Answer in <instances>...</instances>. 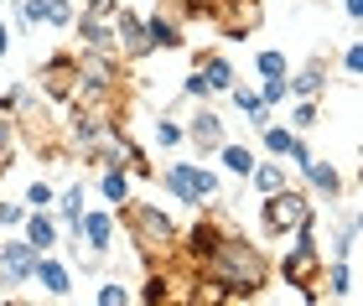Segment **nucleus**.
<instances>
[{
	"label": "nucleus",
	"instance_id": "obj_3",
	"mask_svg": "<svg viewBox=\"0 0 363 306\" xmlns=\"http://www.w3.org/2000/svg\"><path fill=\"white\" fill-rule=\"evenodd\" d=\"M120 213H125V223H130V239H135V249L140 254H161V260H167V254L177 249V223L161 213L156 203H120Z\"/></svg>",
	"mask_w": 363,
	"mask_h": 306
},
{
	"label": "nucleus",
	"instance_id": "obj_7",
	"mask_svg": "<svg viewBox=\"0 0 363 306\" xmlns=\"http://www.w3.org/2000/svg\"><path fill=\"white\" fill-rule=\"evenodd\" d=\"M182 140H192V146L203 151V156H213L228 135H223V120L203 104V109H192V120H187V125H182Z\"/></svg>",
	"mask_w": 363,
	"mask_h": 306
},
{
	"label": "nucleus",
	"instance_id": "obj_5",
	"mask_svg": "<svg viewBox=\"0 0 363 306\" xmlns=\"http://www.w3.org/2000/svg\"><path fill=\"white\" fill-rule=\"evenodd\" d=\"M306 218H311V198L301 187H280V192H270V198L259 203V223H265L270 239H286L296 223H306Z\"/></svg>",
	"mask_w": 363,
	"mask_h": 306
},
{
	"label": "nucleus",
	"instance_id": "obj_25",
	"mask_svg": "<svg viewBox=\"0 0 363 306\" xmlns=\"http://www.w3.org/2000/svg\"><path fill=\"white\" fill-rule=\"evenodd\" d=\"M94 301H99V306H125V301H135V291H130L125 280H104V285L94 291Z\"/></svg>",
	"mask_w": 363,
	"mask_h": 306
},
{
	"label": "nucleus",
	"instance_id": "obj_28",
	"mask_svg": "<svg viewBox=\"0 0 363 306\" xmlns=\"http://www.w3.org/2000/svg\"><path fill=\"white\" fill-rule=\"evenodd\" d=\"M311 125H317V99H296V109H291V130L306 135Z\"/></svg>",
	"mask_w": 363,
	"mask_h": 306
},
{
	"label": "nucleus",
	"instance_id": "obj_18",
	"mask_svg": "<svg viewBox=\"0 0 363 306\" xmlns=\"http://www.w3.org/2000/svg\"><path fill=\"white\" fill-rule=\"evenodd\" d=\"M301 171H306V182L317 187V192H327V198H337V192H342V176H337V166H333V161L311 156V161H306Z\"/></svg>",
	"mask_w": 363,
	"mask_h": 306
},
{
	"label": "nucleus",
	"instance_id": "obj_38",
	"mask_svg": "<svg viewBox=\"0 0 363 306\" xmlns=\"http://www.w3.org/2000/svg\"><path fill=\"white\" fill-rule=\"evenodd\" d=\"M187 99H208V84H203V78H197V73L187 78Z\"/></svg>",
	"mask_w": 363,
	"mask_h": 306
},
{
	"label": "nucleus",
	"instance_id": "obj_2",
	"mask_svg": "<svg viewBox=\"0 0 363 306\" xmlns=\"http://www.w3.org/2000/svg\"><path fill=\"white\" fill-rule=\"evenodd\" d=\"M291 244H286V260H280V276H286V285H301V296L306 301H317V276H322V244H317V213H311L306 223H296V229L286 234Z\"/></svg>",
	"mask_w": 363,
	"mask_h": 306
},
{
	"label": "nucleus",
	"instance_id": "obj_33",
	"mask_svg": "<svg viewBox=\"0 0 363 306\" xmlns=\"http://www.w3.org/2000/svg\"><path fill=\"white\" fill-rule=\"evenodd\" d=\"M52 198H57V192L47 187V182H31L26 187V208H52Z\"/></svg>",
	"mask_w": 363,
	"mask_h": 306
},
{
	"label": "nucleus",
	"instance_id": "obj_35",
	"mask_svg": "<svg viewBox=\"0 0 363 306\" xmlns=\"http://www.w3.org/2000/svg\"><path fill=\"white\" fill-rule=\"evenodd\" d=\"M26 218V203H0V229H16Z\"/></svg>",
	"mask_w": 363,
	"mask_h": 306
},
{
	"label": "nucleus",
	"instance_id": "obj_29",
	"mask_svg": "<svg viewBox=\"0 0 363 306\" xmlns=\"http://www.w3.org/2000/svg\"><path fill=\"white\" fill-rule=\"evenodd\" d=\"M255 68H259V78H286V73H291V68H286V52H259Z\"/></svg>",
	"mask_w": 363,
	"mask_h": 306
},
{
	"label": "nucleus",
	"instance_id": "obj_13",
	"mask_svg": "<svg viewBox=\"0 0 363 306\" xmlns=\"http://www.w3.org/2000/svg\"><path fill=\"white\" fill-rule=\"evenodd\" d=\"M37 78H42L47 94H57V99H62V94H73V84H78V62H73L68 52H62V57H47L42 68H37Z\"/></svg>",
	"mask_w": 363,
	"mask_h": 306
},
{
	"label": "nucleus",
	"instance_id": "obj_32",
	"mask_svg": "<svg viewBox=\"0 0 363 306\" xmlns=\"http://www.w3.org/2000/svg\"><path fill=\"white\" fill-rule=\"evenodd\" d=\"M259 99H265V104H286V99H291L286 78H265V89H259Z\"/></svg>",
	"mask_w": 363,
	"mask_h": 306
},
{
	"label": "nucleus",
	"instance_id": "obj_37",
	"mask_svg": "<svg viewBox=\"0 0 363 306\" xmlns=\"http://www.w3.org/2000/svg\"><path fill=\"white\" fill-rule=\"evenodd\" d=\"M286 156L296 161V166H306V161H311V146H306L301 135H291V146H286Z\"/></svg>",
	"mask_w": 363,
	"mask_h": 306
},
{
	"label": "nucleus",
	"instance_id": "obj_12",
	"mask_svg": "<svg viewBox=\"0 0 363 306\" xmlns=\"http://www.w3.org/2000/svg\"><path fill=\"white\" fill-rule=\"evenodd\" d=\"M0 265H6L11 285H26L31 270H37V249H31L26 239H6V244H0Z\"/></svg>",
	"mask_w": 363,
	"mask_h": 306
},
{
	"label": "nucleus",
	"instance_id": "obj_36",
	"mask_svg": "<svg viewBox=\"0 0 363 306\" xmlns=\"http://www.w3.org/2000/svg\"><path fill=\"white\" fill-rule=\"evenodd\" d=\"M172 291H167V276H151L145 280V291H140V301H167Z\"/></svg>",
	"mask_w": 363,
	"mask_h": 306
},
{
	"label": "nucleus",
	"instance_id": "obj_30",
	"mask_svg": "<svg viewBox=\"0 0 363 306\" xmlns=\"http://www.w3.org/2000/svg\"><path fill=\"white\" fill-rule=\"evenodd\" d=\"M11 146H16V125H11V109H0V171L11 166Z\"/></svg>",
	"mask_w": 363,
	"mask_h": 306
},
{
	"label": "nucleus",
	"instance_id": "obj_8",
	"mask_svg": "<svg viewBox=\"0 0 363 306\" xmlns=\"http://www.w3.org/2000/svg\"><path fill=\"white\" fill-rule=\"evenodd\" d=\"M109 26H114V52L120 57H145V31H140V16H130L114 6L109 11Z\"/></svg>",
	"mask_w": 363,
	"mask_h": 306
},
{
	"label": "nucleus",
	"instance_id": "obj_24",
	"mask_svg": "<svg viewBox=\"0 0 363 306\" xmlns=\"http://www.w3.org/2000/svg\"><path fill=\"white\" fill-rule=\"evenodd\" d=\"M322 270H327V265H322ZM327 291L342 296V301L353 296V270H348V260H333V270H327Z\"/></svg>",
	"mask_w": 363,
	"mask_h": 306
},
{
	"label": "nucleus",
	"instance_id": "obj_43",
	"mask_svg": "<svg viewBox=\"0 0 363 306\" xmlns=\"http://www.w3.org/2000/svg\"><path fill=\"white\" fill-rule=\"evenodd\" d=\"M0 6H6V0H0Z\"/></svg>",
	"mask_w": 363,
	"mask_h": 306
},
{
	"label": "nucleus",
	"instance_id": "obj_21",
	"mask_svg": "<svg viewBox=\"0 0 363 306\" xmlns=\"http://www.w3.org/2000/svg\"><path fill=\"white\" fill-rule=\"evenodd\" d=\"M255 187H259V198H270V192H280L286 187V166H280V161H255Z\"/></svg>",
	"mask_w": 363,
	"mask_h": 306
},
{
	"label": "nucleus",
	"instance_id": "obj_9",
	"mask_svg": "<svg viewBox=\"0 0 363 306\" xmlns=\"http://www.w3.org/2000/svg\"><path fill=\"white\" fill-rule=\"evenodd\" d=\"M73 234L89 244V254H109L114 249V213H89L84 208V218H78Z\"/></svg>",
	"mask_w": 363,
	"mask_h": 306
},
{
	"label": "nucleus",
	"instance_id": "obj_1",
	"mask_svg": "<svg viewBox=\"0 0 363 306\" xmlns=\"http://www.w3.org/2000/svg\"><path fill=\"white\" fill-rule=\"evenodd\" d=\"M197 265H203V280L218 285V296H228V301H250L270 280V260L259 254V244H250L239 234H218Z\"/></svg>",
	"mask_w": 363,
	"mask_h": 306
},
{
	"label": "nucleus",
	"instance_id": "obj_39",
	"mask_svg": "<svg viewBox=\"0 0 363 306\" xmlns=\"http://www.w3.org/2000/svg\"><path fill=\"white\" fill-rule=\"evenodd\" d=\"M114 6H120V0H89V6H84V11H89V16H109Z\"/></svg>",
	"mask_w": 363,
	"mask_h": 306
},
{
	"label": "nucleus",
	"instance_id": "obj_23",
	"mask_svg": "<svg viewBox=\"0 0 363 306\" xmlns=\"http://www.w3.org/2000/svg\"><path fill=\"white\" fill-rule=\"evenodd\" d=\"M218 156H223V166L234 171V176H250V171H255V161H259V156H255L250 146H228V140L218 146Z\"/></svg>",
	"mask_w": 363,
	"mask_h": 306
},
{
	"label": "nucleus",
	"instance_id": "obj_40",
	"mask_svg": "<svg viewBox=\"0 0 363 306\" xmlns=\"http://www.w3.org/2000/svg\"><path fill=\"white\" fill-rule=\"evenodd\" d=\"M11 52V31H6V21H0V57Z\"/></svg>",
	"mask_w": 363,
	"mask_h": 306
},
{
	"label": "nucleus",
	"instance_id": "obj_42",
	"mask_svg": "<svg viewBox=\"0 0 363 306\" xmlns=\"http://www.w3.org/2000/svg\"><path fill=\"white\" fill-rule=\"evenodd\" d=\"M0 285H11V276H6V265H0Z\"/></svg>",
	"mask_w": 363,
	"mask_h": 306
},
{
	"label": "nucleus",
	"instance_id": "obj_41",
	"mask_svg": "<svg viewBox=\"0 0 363 306\" xmlns=\"http://www.w3.org/2000/svg\"><path fill=\"white\" fill-rule=\"evenodd\" d=\"M342 11H348V16H363V0H342Z\"/></svg>",
	"mask_w": 363,
	"mask_h": 306
},
{
	"label": "nucleus",
	"instance_id": "obj_10",
	"mask_svg": "<svg viewBox=\"0 0 363 306\" xmlns=\"http://www.w3.org/2000/svg\"><path fill=\"white\" fill-rule=\"evenodd\" d=\"M31 280H37L52 301H68V296H73V270L62 265V260H47V254H37V270H31Z\"/></svg>",
	"mask_w": 363,
	"mask_h": 306
},
{
	"label": "nucleus",
	"instance_id": "obj_31",
	"mask_svg": "<svg viewBox=\"0 0 363 306\" xmlns=\"http://www.w3.org/2000/svg\"><path fill=\"white\" fill-rule=\"evenodd\" d=\"M156 146H167V151L182 146V125L177 120H156Z\"/></svg>",
	"mask_w": 363,
	"mask_h": 306
},
{
	"label": "nucleus",
	"instance_id": "obj_20",
	"mask_svg": "<svg viewBox=\"0 0 363 306\" xmlns=\"http://www.w3.org/2000/svg\"><path fill=\"white\" fill-rule=\"evenodd\" d=\"M228 94H234V104L244 109V120H250V125H255V130H259V125H270V104H265V99H259V94H255V89H239V84H234V89H228Z\"/></svg>",
	"mask_w": 363,
	"mask_h": 306
},
{
	"label": "nucleus",
	"instance_id": "obj_15",
	"mask_svg": "<svg viewBox=\"0 0 363 306\" xmlns=\"http://www.w3.org/2000/svg\"><path fill=\"white\" fill-rule=\"evenodd\" d=\"M286 89H291V99H317V94L327 89V62L317 57V62H306L296 78L286 73Z\"/></svg>",
	"mask_w": 363,
	"mask_h": 306
},
{
	"label": "nucleus",
	"instance_id": "obj_17",
	"mask_svg": "<svg viewBox=\"0 0 363 306\" xmlns=\"http://www.w3.org/2000/svg\"><path fill=\"white\" fill-rule=\"evenodd\" d=\"M78 37H84V47H99V52H114V26H109V16H78ZM120 57V52H114Z\"/></svg>",
	"mask_w": 363,
	"mask_h": 306
},
{
	"label": "nucleus",
	"instance_id": "obj_26",
	"mask_svg": "<svg viewBox=\"0 0 363 306\" xmlns=\"http://www.w3.org/2000/svg\"><path fill=\"white\" fill-rule=\"evenodd\" d=\"M213 239H218V229H213V223H197V229H192V244H187V260H192V265L213 249Z\"/></svg>",
	"mask_w": 363,
	"mask_h": 306
},
{
	"label": "nucleus",
	"instance_id": "obj_16",
	"mask_svg": "<svg viewBox=\"0 0 363 306\" xmlns=\"http://www.w3.org/2000/svg\"><path fill=\"white\" fill-rule=\"evenodd\" d=\"M140 31H145V52H156V47H167V52H177L182 47V31H177V21H167V16H145L140 21Z\"/></svg>",
	"mask_w": 363,
	"mask_h": 306
},
{
	"label": "nucleus",
	"instance_id": "obj_19",
	"mask_svg": "<svg viewBox=\"0 0 363 306\" xmlns=\"http://www.w3.org/2000/svg\"><path fill=\"white\" fill-rule=\"evenodd\" d=\"M52 203H57V213H52V218H57V229H68V234H73V229H78V218H84V187L57 192Z\"/></svg>",
	"mask_w": 363,
	"mask_h": 306
},
{
	"label": "nucleus",
	"instance_id": "obj_34",
	"mask_svg": "<svg viewBox=\"0 0 363 306\" xmlns=\"http://www.w3.org/2000/svg\"><path fill=\"white\" fill-rule=\"evenodd\" d=\"M342 73H348V78H358V73H363V52H358V42L342 47Z\"/></svg>",
	"mask_w": 363,
	"mask_h": 306
},
{
	"label": "nucleus",
	"instance_id": "obj_14",
	"mask_svg": "<svg viewBox=\"0 0 363 306\" xmlns=\"http://www.w3.org/2000/svg\"><path fill=\"white\" fill-rule=\"evenodd\" d=\"M197 78L208 84V94H228L234 89V62L223 52H208V57H197Z\"/></svg>",
	"mask_w": 363,
	"mask_h": 306
},
{
	"label": "nucleus",
	"instance_id": "obj_4",
	"mask_svg": "<svg viewBox=\"0 0 363 306\" xmlns=\"http://www.w3.org/2000/svg\"><path fill=\"white\" fill-rule=\"evenodd\" d=\"M161 182H167V192L177 203H187V208H203V203L218 198V176H213L203 161H172Z\"/></svg>",
	"mask_w": 363,
	"mask_h": 306
},
{
	"label": "nucleus",
	"instance_id": "obj_6",
	"mask_svg": "<svg viewBox=\"0 0 363 306\" xmlns=\"http://www.w3.org/2000/svg\"><path fill=\"white\" fill-rule=\"evenodd\" d=\"M16 26H73V0H16Z\"/></svg>",
	"mask_w": 363,
	"mask_h": 306
},
{
	"label": "nucleus",
	"instance_id": "obj_22",
	"mask_svg": "<svg viewBox=\"0 0 363 306\" xmlns=\"http://www.w3.org/2000/svg\"><path fill=\"white\" fill-rule=\"evenodd\" d=\"M99 187H104V203H114V208L130 203V171L125 166H104V182Z\"/></svg>",
	"mask_w": 363,
	"mask_h": 306
},
{
	"label": "nucleus",
	"instance_id": "obj_11",
	"mask_svg": "<svg viewBox=\"0 0 363 306\" xmlns=\"http://www.w3.org/2000/svg\"><path fill=\"white\" fill-rule=\"evenodd\" d=\"M21 229H26L21 239H26V244L37 249V254H47V249L57 244V218H52V208H26Z\"/></svg>",
	"mask_w": 363,
	"mask_h": 306
},
{
	"label": "nucleus",
	"instance_id": "obj_27",
	"mask_svg": "<svg viewBox=\"0 0 363 306\" xmlns=\"http://www.w3.org/2000/svg\"><path fill=\"white\" fill-rule=\"evenodd\" d=\"M259 135H265V151H270V156H286V146H291V135H296V130H286V125H275V120H270V125H259Z\"/></svg>",
	"mask_w": 363,
	"mask_h": 306
}]
</instances>
